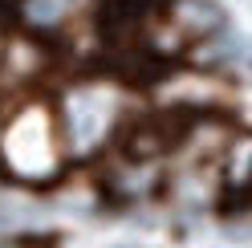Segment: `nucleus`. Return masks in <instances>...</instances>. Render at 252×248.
<instances>
[{
    "mask_svg": "<svg viewBox=\"0 0 252 248\" xmlns=\"http://www.w3.org/2000/svg\"><path fill=\"white\" fill-rule=\"evenodd\" d=\"M155 183H159L155 163L151 159H134V155H130V163L118 167V171L110 175V191H114L118 199H143V195L155 191Z\"/></svg>",
    "mask_w": 252,
    "mask_h": 248,
    "instance_id": "obj_4",
    "label": "nucleus"
},
{
    "mask_svg": "<svg viewBox=\"0 0 252 248\" xmlns=\"http://www.w3.org/2000/svg\"><path fill=\"white\" fill-rule=\"evenodd\" d=\"M159 29L171 37V45L208 41L224 29V12L216 0H167L159 12Z\"/></svg>",
    "mask_w": 252,
    "mask_h": 248,
    "instance_id": "obj_3",
    "label": "nucleus"
},
{
    "mask_svg": "<svg viewBox=\"0 0 252 248\" xmlns=\"http://www.w3.org/2000/svg\"><path fill=\"white\" fill-rule=\"evenodd\" d=\"M228 191L232 195H248L252 191V138H240L232 151V167H228Z\"/></svg>",
    "mask_w": 252,
    "mask_h": 248,
    "instance_id": "obj_5",
    "label": "nucleus"
},
{
    "mask_svg": "<svg viewBox=\"0 0 252 248\" xmlns=\"http://www.w3.org/2000/svg\"><path fill=\"white\" fill-rule=\"evenodd\" d=\"M118 122V90L106 82H77L61 98V147L94 155Z\"/></svg>",
    "mask_w": 252,
    "mask_h": 248,
    "instance_id": "obj_2",
    "label": "nucleus"
},
{
    "mask_svg": "<svg viewBox=\"0 0 252 248\" xmlns=\"http://www.w3.org/2000/svg\"><path fill=\"white\" fill-rule=\"evenodd\" d=\"M61 159H65V147L49 106H25L0 130V163L12 179L45 183L61 171Z\"/></svg>",
    "mask_w": 252,
    "mask_h": 248,
    "instance_id": "obj_1",
    "label": "nucleus"
}]
</instances>
